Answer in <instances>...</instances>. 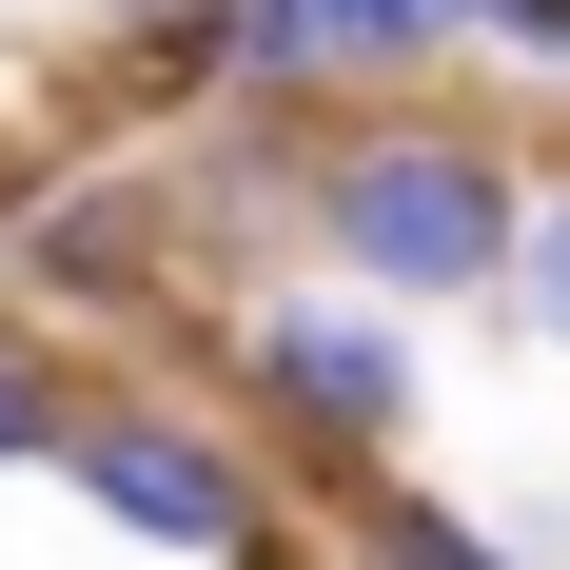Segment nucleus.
Segmentation results:
<instances>
[{
  "mask_svg": "<svg viewBox=\"0 0 570 570\" xmlns=\"http://www.w3.org/2000/svg\"><path fill=\"white\" fill-rule=\"evenodd\" d=\"M236 177L295 217V256H315L335 295H374V315H413V335H433V315H512L531 197H551V158H531L472 79L354 99V118H236Z\"/></svg>",
  "mask_w": 570,
  "mask_h": 570,
  "instance_id": "f257e3e1",
  "label": "nucleus"
},
{
  "mask_svg": "<svg viewBox=\"0 0 570 570\" xmlns=\"http://www.w3.org/2000/svg\"><path fill=\"white\" fill-rule=\"evenodd\" d=\"M197 374H217V413L276 453V492H295V512H335V492L413 472V413H433V354H413V315H374V295H335V276L236 295L217 335H197Z\"/></svg>",
  "mask_w": 570,
  "mask_h": 570,
  "instance_id": "f03ea898",
  "label": "nucleus"
},
{
  "mask_svg": "<svg viewBox=\"0 0 570 570\" xmlns=\"http://www.w3.org/2000/svg\"><path fill=\"white\" fill-rule=\"evenodd\" d=\"M59 492H79L118 551H177V570H315V512L276 492V453H256L217 394H158V374H99Z\"/></svg>",
  "mask_w": 570,
  "mask_h": 570,
  "instance_id": "7ed1b4c3",
  "label": "nucleus"
},
{
  "mask_svg": "<svg viewBox=\"0 0 570 570\" xmlns=\"http://www.w3.org/2000/svg\"><path fill=\"white\" fill-rule=\"evenodd\" d=\"M453 0H217V99L236 118H354V99H433Z\"/></svg>",
  "mask_w": 570,
  "mask_h": 570,
  "instance_id": "20e7f679",
  "label": "nucleus"
},
{
  "mask_svg": "<svg viewBox=\"0 0 570 570\" xmlns=\"http://www.w3.org/2000/svg\"><path fill=\"white\" fill-rule=\"evenodd\" d=\"M315 570H531V551L472 512V492H433V472H374V492L315 512Z\"/></svg>",
  "mask_w": 570,
  "mask_h": 570,
  "instance_id": "39448f33",
  "label": "nucleus"
},
{
  "mask_svg": "<svg viewBox=\"0 0 570 570\" xmlns=\"http://www.w3.org/2000/svg\"><path fill=\"white\" fill-rule=\"evenodd\" d=\"M79 413H99V374L0 295V472H59V453H79Z\"/></svg>",
  "mask_w": 570,
  "mask_h": 570,
  "instance_id": "423d86ee",
  "label": "nucleus"
},
{
  "mask_svg": "<svg viewBox=\"0 0 570 570\" xmlns=\"http://www.w3.org/2000/svg\"><path fill=\"white\" fill-rule=\"evenodd\" d=\"M512 315L570 354V158H551V197H531V276H512Z\"/></svg>",
  "mask_w": 570,
  "mask_h": 570,
  "instance_id": "0eeeda50",
  "label": "nucleus"
}]
</instances>
